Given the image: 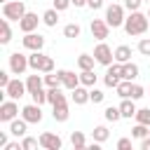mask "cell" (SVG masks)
<instances>
[{"label":"cell","mask_w":150,"mask_h":150,"mask_svg":"<svg viewBox=\"0 0 150 150\" xmlns=\"http://www.w3.org/2000/svg\"><path fill=\"white\" fill-rule=\"evenodd\" d=\"M124 30H127V35H131V38L148 33V30H150V19H148V14H143L141 9H138V12H131V14L124 19Z\"/></svg>","instance_id":"1"},{"label":"cell","mask_w":150,"mask_h":150,"mask_svg":"<svg viewBox=\"0 0 150 150\" xmlns=\"http://www.w3.org/2000/svg\"><path fill=\"white\" fill-rule=\"evenodd\" d=\"M124 5H117V2H112V5H108L105 7V21H108V26L110 28H120V26H124Z\"/></svg>","instance_id":"2"},{"label":"cell","mask_w":150,"mask_h":150,"mask_svg":"<svg viewBox=\"0 0 150 150\" xmlns=\"http://www.w3.org/2000/svg\"><path fill=\"white\" fill-rule=\"evenodd\" d=\"M23 14H26V5H23L21 0H9V2L2 5V16L9 19V21H16V23H19Z\"/></svg>","instance_id":"3"},{"label":"cell","mask_w":150,"mask_h":150,"mask_svg":"<svg viewBox=\"0 0 150 150\" xmlns=\"http://www.w3.org/2000/svg\"><path fill=\"white\" fill-rule=\"evenodd\" d=\"M94 59H96V63H101V66H110V63H115V52L105 45V40H101L96 47H94Z\"/></svg>","instance_id":"4"},{"label":"cell","mask_w":150,"mask_h":150,"mask_svg":"<svg viewBox=\"0 0 150 150\" xmlns=\"http://www.w3.org/2000/svg\"><path fill=\"white\" fill-rule=\"evenodd\" d=\"M28 68L30 66H28V56L26 54H21V52H12L9 54V73L12 75H23Z\"/></svg>","instance_id":"5"},{"label":"cell","mask_w":150,"mask_h":150,"mask_svg":"<svg viewBox=\"0 0 150 150\" xmlns=\"http://www.w3.org/2000/svg\"><path fill=\"white\" fill-rule=\"evenodd\" d=\"M21 117L28 122V124H40L42 122V105L40 103H28V105H23L21 108Z\"/></svg>","instance_id":"6"},{"label":"cell","mask_w":150,"mask_h":150,"mask_svg":"<svg viewBox=\"0 0 150 150\" xmlns=\"http://www.w3.org/2000/svg\"><path fill=\"white\" fill-rule=\"evenodd\" d=\"M122 82V63H110L108 66V70H105V77H103V84L105 87H110V89H115L117 84Z\"/></svg>","instance_id":"7"},{"label":"cell","mask_w":150,"mask_h":150,"mask_svg":"<svg viewBox=\"0 0 150 150\" xmlns=\"http://www.w3.org/2000/svg\"><path fill=\"white\" fill-rule=\"evenodd\" d=\"M5 94H7V98L19 101L21 96H26V94H28V87H26V82H21L19 77H14V80H9V84L5 87Z\"/></svg>","instance_id":"8"},{"label":"cell","mask_w":150,"mask_h":150,"mask_svg":"<svg viewBox=\"0 0 150 150\" xmlns=\"http://www.w3.org/2000/svg\"><path fill=\"white\" fill-rule=\"evenodd\" d=\"M21 45L28 49V52H42V47H45V38L40 35V33H23V40H21Z\"/></svg>","instance_id":"9"},{"label":"cell","mask_w":150,"mask_h":150,"mask_svg":"<svg viewBox=\"0 0 150 150\" xmlns=\"http://www.w3.org/2000/svg\"><path fill=\"white\" fill-rule=\"evenodd\" d=\"M40 148H45V150H61V148H63V141H61L59 134L42 131V134H40Z\"/></svg>","instance_id":"10"},{"label":"cell","mask_w":150,"mask_h":150,"mask_svg":"<svg viewBox=\"0 0 150 150\" xmlns=\"http://www.w3.org/2000/svg\"><path fill=\"white\" fill-rule=\"evenodd\" d=\"M19 115V105H16V101L14 98H9V101H2L0 103V122H12L14 117Z\"/></svg>","instance_id":"11"},{"label":"cell","mask_w":150,"mask_h":150,"mask_svg":"<svg viewBox=\"0 0 150 150\" xmlns=\"http://www.w3.org/2000/svg\"><path fill=\"white\" fill-rule=\"evenodd\" d=\"M40 21H42V16H38L35 12H26V14L21 16V21H19V30H21V33H33Z\"/></svg>","instance_id":"12"},{"label":"cell","mask_w":150,"mask_h":150,"mask_svg":"<svg viewBox=\"0 0 150 150\" xmlns=\"http://www.w3.org/2000/svg\"><path fill=\"white\" fill-rule=\"evenodd\" d=\"M89 30H91V35H94L98 42H101V40H105V38L110 35V26H108V21H105V19H91Z\"/></svg>","instance_id":"13"},{"label":"cell","mask_w":150,"mask_h":150,"mask_svg":"<svg viewBox=\"0 0 150 150\" xmlns=\"http://www.w3.org/2000/svg\"><path fill=\"white\" fill-rule=\"evenodd\" d=\"M59 73V77H61V84L68 89V91H73L75 87H80L82 82H80V75H75L73 70H56Z\"/></svg>","instance_id":"14"},{"label":"cell","mask_w":150,"mask_h":150,"mask_svg":"<svg viewBox=\"0 0 150 150\" xmlns=\"http://www.w3.org/2000/svg\"><path fill=\"white\" fill-rule=\"evenodd\" d=\"M70 101H73L75 105H84V103H89V87H84V84L75 87V89L70 91Z\"/></svg>","instance_id":"15"},{"label":"cell","mask_w":150,"mask_h":150,"mask_svg":"<svg viewBox=\"0 0 150 150\" xmlns=\"http://www.w3.org/2000/svg\"><path fill=\"white\" fill-rule=\"evenodd\" d=\"M26 131H28V122H26L23 117H14V120L9 122V134H12V136L23 138V136H26Z\"/></svg>","instance_id":"16"},{"label":"cell","mask_w":150,"mask_h":150,"mask_svg":"<svg viewBox=\"0 0 150 150\" xmlns=\"http://www.w3.org/2000/svg\"><path fill=\"white\" fill-rule=\"evenodd\" d=\"M47 103H49V105H61V103H66V94L61 91V87H47Z\"/></svg>","instance_id":"17"},{"label":"cell","mask_w":150,"mask_h":150,"mask_svg":"<svg viewBox=\"0 0 150 150\" xmlns=\"http://www.w3.org/2000/svg\"><path fill=\"white\" fill-rule=\"evenodd\" d=\"M45 59H47V54H42V52H30V54H28V66H30V70L42 73Z\"/></svg>","instance_id":"18"},{"label":"cell","mask_w":150,"mask_h":150,"mask_svg":"<svg viewBox=\"0 0 150 150\" xmlns=\"http://www.w3.org/2000/svg\"><path fill=\"white\" fill-rule=\"evenodd\" d=\"M136 101L134 98H122V103H120V112H122V117H127V120H131V117H136Z\"/></svg>","instance_id":"19"},{"label":"cell","mask_w":150,"mask_h":150,"mask_svg":"<svg viewBox=\"0 0 150 150\" xmlns=\"http://www.w3.org/2000/svg\"><path fill=\"white\" fill-rule=\"evenodd\" d=\"M52 117H54L56 122H68V117H70L68 103H61V105H52Z\"/></svg>","instance_id":"20"},{"label":"cell","mask_w":150,"mask_h":150,"mask_svg":"<svg viewBox=\"0 0 150 150\" xmlns=\"http://www.w3.org/2000/svg\"><path fill=\"white\" fill-rule=\"evenodd\" d=\"M59 14H61V12H59V9H54V7L45 9V12H42V23H45V26H49V28H54V26L59 23Z\"/></svg>","instance_id":"21"},{"label":"cell","mask_w":150,"mask_h":150,"mask_svg":"<svg viewBox=\"0 0 150 150\" xmlns=\"http://www.w3.org/2000/svg\"><path fill=\"white\" fill-rule=\"evenodd\" d=\"M115 61H117V63L131 61V47H129V45H117V47H115Z\"/></svg>","instance_id":"22"},{"label":"cell","mask_w":150,"mask_h":150,"mask_svg":"<svg viewBox=\"0 0 150 150\" xmlns=\"http://www.w3.org/2000/svg\"><path fill=\"white\" fill-rule=\"evenodd\" d=\"M138 73H141V70H138L136 63H131V61L122 63V80H131V82H134V80L138 77Z\"/></svg>","instance_id":"23"},{"label":"cell","mask_w":150,"mask_h":150,"mask_svg":"<svg viewBox=\"0 0 150 150\" xmlns=\"http://www.w3.org/2000/svg\"><path fill=\"white\" fill-rule=\"evenodd\" d=\"M42 84H45V75H28L26 77V87H28V94H33V91H38V89H42Z\"/></svg>","instance_id":"24"},{"label":"cell","mask_w":150,"mask_h":150,"mask_svg":"<svg viewBox=\"0 0 150 150\" xmlns=\"http://www.w3.org/2000/svg\"><path fill=\"white\" fill-rule=\"evenodd\" d=\"M108 138H110V131H108V127H105V124L94 127V131H91V141H96V143H105Z\"/></svg>","instance_id":"25"},{"label":"cell","mask_w":150,"mask_h":150,"mask_svg":"<svg viewBox=\"0 0 150 150\" xmlns=\"http://www.w3.org/2000/svg\"><path fill=\"white\" fill-rule=\"evenodd\" d=\"M94 63H96L94 54H80L77 56V68L80 70H94Z\"/></svg>","instance_id":"26"},{"label":"cell","mask_w":150,"mask_h":150,"mask_svg":"<svg viewBox=\"0 0 150 150\" xmlns=\"http://www.w3.org/2000/svg\"><path fill=\"white\" fill-rule=\"evenodd\" d=\"M103 117H105V122H120L122 120V112H120V105H108L105 110H103Z\"/></svg>","instance_id":"27"},{"label":"cell","mask_w":150,"mask_h":150,"mask_svg":"<svg viewBox=\"0 0 150 150\" xmlns=\"http://www.w3.org/2000/svg\"><path fill=\"white\" fill-rule=\"evenodd\" d=\"M70 145H73L75 150H84V148H87L84 134H82V131H73V134H70Z\"/></svg>","instance_id":"28"},{"label":"cell","mask_w":150,"mask_h":150,"mask_svg":"<svg viewBox=\"0 0 150 150\" xmlns=\"http://www.w3.org/2000/svg\"><path fill=\"white\" fill-rule=\"evenodd\" d=\"M12 42V26H9V19L2 16V33H0V45H9Z\"/></svg>","instance_id":"29"},{"label":"cell","mask_w":150,"mask_h":150,"mask_svg":"<svg viewBox=\"0 0 150 150\" xmlns=\"http://www.w3.org/2000/svg\"><path fill=\"white\" fill-rule=\"evenodd\" d=\"M96 73L94 70H80V82L84 84V87H96Z\"/></svg>","instance_id":"30"},{"label":"cell","mask_w":150,"mask_h":150,"mask_svg":"<svg viewBox=\"0 0 150 150\" xmlns=\"http://www.w3.org/2000/svg\"><path fill=\"white\" fill-rule=\"evenodd\" d=\"M80 33H82L80 23H66V26H63V38L75 40V38H80Z\"/></svg>","instance_id":"31"},{"label":"cell","mask_w":150,"mask_h":150,"mask_svg":"<svg viewBox=\"0 0 150 150\" xmlns=\"http://www.w3.org/2000/svg\"><path fill=\"white\" fill-rule=\"evenodd\" d=\"M115 91H117L120 98H129V96H131V80H122V82L115 87Z\"/></svg>","instance_id":"32"},{"label":"cell","mask_w":150,"mask_h":150,"mask_svg":"<svg viewBox=\"0 0 150 150\" xmlns=\"http://www.w3.org/2000/svg\"><path fill=\"white\" fill-rule=\"evenodd\" d=\"M148 134H150V127H148V124H141V122H136V124H134V129H131V136H134V138H138V141H143Z\"/></svg>","instance_id":"33"},{"label":"cell","mask_w":150,"mask_h":150,"mask_svg":"<svg viewBox=\"0 0 150 150\" xmlns=\"http://www.w3.org/2000/svg\"><path fill=\"white\" fill-rule=\"evenodd\" d=\"M42 75H45V84H47V87H63L59 73H42Z\"/></svg>","instance_id":"34"},{"label":"cell","mask_w":150,"mask_h":150,"mask_svg":"<svg viewBox=\"0 0 150 150\" xmlns=\"http://www.w3.org/2000/svg\"><path fill=\"white\" fill-rule=\"evenodd\" d=\"M89 101L91 103H103L105 101V94L101 89H96V87H89Z\"/></svg>","instance_id":"35"},{"label":"cell","mask_w":150,"mask_h":150,"mask_svg":"<svg viewBox=\"0 0 150 150\" xmlns=\"http://www.w3.org/2000/svg\"><path fill=\"white\" fill-rule=\"evenodd\" d=\"M21 145H23V150H35V148L40 145V138H33V136L26 134V136L21 138Z\"/></svg>","instance_id":"36"},{"label":"cell","mask_w":150,"mask_h":150,"mask_svg":"<svg viewBox=\"0 0 150 150\" xmlns=\"http://www.w3.org/2000/svg\"><path fill=\"white\" fill-rule=\"evenodd\" d=\"M136 122L150 127V108H141V110H136Z\"/></svg>","instance_id":"37"},{"label":"cell","mask_w":150,"mask_h":150,"mask_svg":"<svg viewBox=\"0 0 150 150\" xmlns=\"http://www.w3.org/2000/svg\"><path fill=\"white\" fill-rule=\"evenodd\" d=\"M136 49H138V54L150 56V38H141V40H138V45H136Z\"/></svg>","instance_id":"38"},{"label":"cell","mask_w":150,"mask_h":150,"mask_svg":"<svg viewBox=\"0 0 150 150\" xmlns=\"http://www.w3.org/2000/svg\"><path fill=\"white\" fill-rule=\"evenodd\" d=\"M145 96V87H141V84H136V82H131V96L129 98H134V101H138V98H143Z\"/></svg>","instance_id":"39"},{"label":"cell","mask_w":150,"mask_h":150,"mask_svg":"<svg viewBox=\"0 0 150 150\" xmlns=\"http://www.w3.org/2000/svg\"><path fill=\"white\" fill-rule=\"evenodd\" d=\"M30 98H33L35 103H40V105H42V103H47V89H38V91H33V94H30Z\"/></svg>","instance_id":"40"},{"label":"cell","mask_w":150,"mask_h":150,"mask_svg":"<svg viewBox=\"0 0 150 150\" xmlns=\"http://www.w3.org/2000/svg\"><path fill=\"white\" fill-rule=\"evenodd\" d=\"M141 5H143V0H124V9H129V12H138Z\"/></svg>","instance_id":"41"},{"label":"cell","mask_w":150,"mask_h":150,"mask_svg":"<svg viewBox=\"0 0 150 150\" xmlns=\"http://www.w3.org/2000/svg\"><path fill=\"white\" fill-rule=\"evenodd\" d=\"M70 5H73L70 0H54V5H52V7H54V9H59V12H66Z\"/></svg>","instance_id":"42"},{"label":"cell","mask_w":150,"mask_h":150,"mask_svg":"<svg viewBox=\"0 0 150 150\" xmlns=\"http://www.w3.org/2000/svg\"><path fill=\"white\" fill-rule=\"evenodd\" d=\"M42 73H54V59L47 56L45 59V66H42Z\"/></svg>","instance_id":"43"},{"label":"cell","mask_w":150,"mask_h":150,"mask_svg":"<svg viewBox=\"0 0 150 150\" xmlns=\"http://www.w3.org/2000/svg\"><path fill=\"white\" fill-rule=\"evenodd\" d=\"M9 80H12V77H9V73H7V70H0V87H2V89L9 84Z\"/></svg>","instance_id":"44"},{"label":"cell","mask_w":150,"mask_h":150,"mask_svg":"<svg viewBox=\"0 0 150 150\" xmlns=\"http://www.w3.org/2000/svg\"><path fill=\"white\" fill-rule=\"evenodd\" d=\"M131 148V138H120L117 141V150H129Z\"/></svg>","instance_id":"45"},{"label":"cell","mask_w":150,"mask_h":150,"mask_svg":"<svg viewBox=\"0 0 150 150\" xmlns=\"http://www.w3.org/2000/svg\"><path fill=\"white\" fill-rule=\"evenodd\" d=\"M87 7L96 12V9H101V7H103V0H87Z\"/></svg>","instance_id":"46"},{"label":"cell","mask_w":150,"mask_h":150,"mask_svg":"<svg viewBox=\"0 0 150 150\" xmlns=\"http://www.w3.org/2000/svg\"><path fill=\"white\" fill-rule=\"evenodd\" d=\"M2 150H23V145H21L19 141H12V143H7Z\"/></svg>","instance_id":"47"},{"label":"cell","mask_w":150,"mask_h":150,"mask_svg":"<svg viewBox=\"0 0 150 150\" xmlns=\"http://www.w3.org/2000/svg\"><path fill=\"white\" fill-rule=\"evenodd\" d=\"M141 150H150V134H148V136L141 141Z\"/></svg>","instance_id":"48"},{"label":"cell","mask_w":150,"mask_h":150,"mask_svg":"<svg viewBox=\"0 0 150 150\" xmlns=\"http://www.w3.org/2000/svg\"><path fill=\"white\" fill-rule=\"evenodd\" d=\"M7 143H9V141H7V134H5V131H0V148H5Z\"/></svg>","instance_id":"49"},{"label":"cell","mask_w":150,"mask_h":150,"mask_svg":"<svg viewBox=\"0 0 150 150\" xmlns=\"http://www.w3.org/2000/svg\"><path fill=\"white\" fill-rule=\"evenodd\" d=\"M70 2H73L77 9H80V7H87V0H70Z\"/></svg>","instance_id":"50"},{"label":"cell","mask_w":150,"mask_h":150,"mask_svg":"<svg viewBox=\"0 0 150 150\" xmlns=\"http://www.w3.org/2000/svg\"><path fill=\"white\" fill-rule=\"evenodd\" d=\"M0 2H2V5H5V2H9V0H0Z\"/></svg>","instance_id":"51"},{"label":"cell","mask_w":150,"mask_h":150,"mask_svg":"<svg viewBox=\"0 0 150 150\" xmlns=\"http://www.w3.org/2000/svg\"><path fill=\"white\" fill-rule=\"evenodd\" d=\"M148 19H150V7H148Z\"/></svg>","instance_id":"52"},{"label":"cell","mask_w":150,"mask_h":150,"mask_svg":"<svg viewBox=\"0 0 150 150\" xmlns=\"http://www.w3.org/2000/svg\"><path fill=\"white\" fill-rule=\"evenodd\" d=\"M143 2H148V5H150V0H143Z\"/></svg>","instance_id":"53"}]
</instances>
